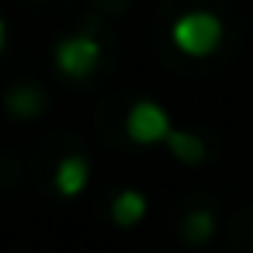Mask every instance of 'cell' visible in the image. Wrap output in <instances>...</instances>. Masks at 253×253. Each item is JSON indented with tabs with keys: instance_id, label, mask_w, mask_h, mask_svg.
<instances>
[{
	"instance_id": "obj_1",
	"label": "cell",
	"mask_w": 253,
	"mask_h": 253,
	"mask_svg": "<svg viewBox=\"0 0 253 253\" xmlns=\"http://www.w3.org/2000/svg\"><path fill=\"white\" fill-rule=\"evenodd\" d=\"M222 42V21L211 11H187L173 21V45L184 56H211Z\"/></svg>"
},
{
	"instance_id": "obj_2",
	"label": "cell",
	"mask_w": 253,
	"mask_h": 253,
	"mask_svg": "<svg viewBox=\"0 0 253 253\" xmlns=\"http://www.w3.org/2000/svg\"><path fill=\"white\" fill-rule=\"evenodd\" d=\"M125 132H128V139L139 142V146H156V142H167V135H170V118H167V111H163L156 101H135V104L128 108Z\"/></svg>"
},
{
	"instance_id": "obj_3",
	"label": "cell",
	"mask_w": 253,
	"mask_h": 253,
	"mask_svg": "<svg viewBox=\"0 0 253 253\" xmlns=\"http://www.w3.org/2000/svg\"><path fill=\"white\" fill-rule=\"evenodd\" d=\"M97 63H101V42L90 39V35L63 39L59 49H56V66L66 77H87V73L97 70Z\"/></svg>"
},
{
	"instance_id": "obj_4",
	"label": "cell",
	"mask_w": 253,
	"mask_h": 253,
	"mask_svg": "<svg viewBox=\"0 0 253 253\" xmlns=\"http://www.w3.org/2000/svg\"><path fill=\"white\" fill-rule=\"evenodd\" d=\"M87 180H90V163H87L84 156H66V160H59V167H56V191H59L63 198H77V194L87 187Z\"/></svg>"
},
{
	"instance_id": "obj_5",
	"label": "cell",
	"mask_w": 253,
	"mask_h": 253,
	"mask_svg": "<svg viewBox=\"0 0 253 253\" xmlns=\"http://www.w3.org/2000/svg\"><path fill=\"white\" fill-rule=\"evenodd\" d=\"M146 194L142 191H122V194H115V201H111V218L122 225V229H132L135 222H142V215H146Z\"/></svg>"
},
{
	"instance_id": "obj_6",
	"label": "cell",
	"mask_w": 253,
	"mask_h": 253,
	"mask_svg": "<svg viewBox=\"0 0 253 253\" xmlns=\"http://www.w3.org/2000/svg\"><path fill=\"white\" fill-rule=\"evenodd\" d=\"M167 149H170L180 163H201V156H205V142H201L198 135H191V132H177V128H170V135H167Z\"/></svg>"
},
{
	"instance_id": "obj_7",
	"label": "cell",
	"mask_w": 253,
	"mask_h": 253,
	"mask_svg": "<svg viewBox=\"0 0 253 253\" xmlns=\"http://www.w3.org/2000/svg\"><path fill=\"white\" fill-rule=\"evenodd\" d=\"M7 104H11L14 115L28 118V115H39V111H42V94H39L35 87H18V90H11Z\"/></svg>"
},
{
	"instance_id": "obj_8",
	"label": "cell",
	"mask_w": 253,
	"mask_h": 253,
	"mask_svg": "<svg viewBox=\"0 0 253 253\" xmlns=\"http://www.w3.org/2000/svg\"><path fill=\"white\" fill-rule=\"evenodd\" d=\"M211 232H215V218H211L208 211H191V215H187V222H184V236H187V243L208 239Z\"/></svg>"
},
{
	"instance_id": "obj_9",
	"label": "cell",
	"mask_w": 253,
	"mask_h": 253,
	"mask_svg": "<svg viewBox=\"0 0 253 253\" xmlns=\"http://www.w3.org/2000/svg\"><path fill=\"white\" fill-rule=\"evenodd\" d=\"M4 42H7V28H4V21H0V52H4Z\"/></svg>"
}]
</instances>
